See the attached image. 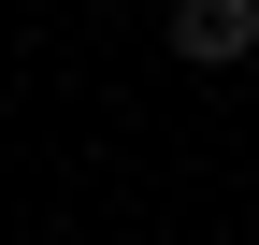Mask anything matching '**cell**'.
<instances>
[{
    "mask_svg": "<svg viewBox=\"0 0 259 245\" xmlns=\"http://www.w3.org/2000/svg\"><path fill=\"white\" fill-rule=\"evenodd\" d=\"M259 44V0H173V58H202V72H231Z\"/></svg>",
    "mask_w": 259,
    "mask_h": 245,
    "instance_id": "1",
    "label": "cell"
}]
</instances>
